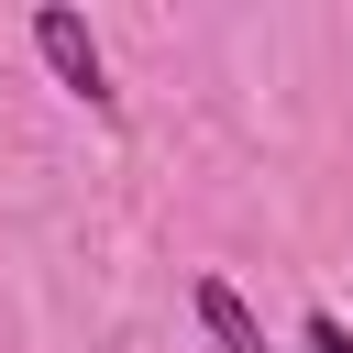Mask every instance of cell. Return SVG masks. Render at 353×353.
I'll list each match as a JSON object with an SVG mask.
<instances>
[{
  "label": "cell",
  "instance_id": "6da1fadb",
  "mask_svg": "<svg viewBox=\"0 0 353 353\" xmlns=\"http://www.w3.org/2000/svg\"><path fill=\"white\" fill-rule=\"evenodd\" d=\"M33 55L55 66V88L88 110V121H121V88H110V55H99V33H88V11H66V0H44L33 11Z\"/></svg>",
  "mask_w": 353,
  "mask_h": 353
},
{
  "label": "cell",
  "instance_id": "7a4b0ae2",
  "mask_svg": "<svg viewBox=\"0 0 353 353\" xmlns=\"http://www.w3.org/2000/svg\"><path fill=\"white\" fill-rule=\"evenodd\" d=\"M188 309H199L210 353H265V320H254V298H243L232 276H199V287H188Z\"/></svg>",
  "mask_w": 353,
  "mask_h": 353
},
{
  "label": "cell",
  "instance_id": "3957f363",
  "mask_svg": "<svg viewBox=\"0 0 353 353\" xmlns=\"http://www.w3.org/2000/svg\"><path fill=\"white\" fill-rule=\"evenodd\" d=\"M298 353H353V320H342V309H309V320H298Z\"/></svg>",
  "mask_w": 353,
  "mask_h": 353
}]
</instances>
